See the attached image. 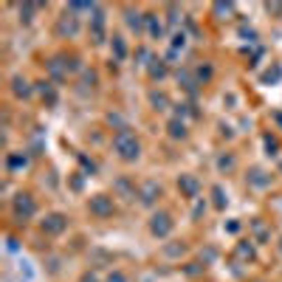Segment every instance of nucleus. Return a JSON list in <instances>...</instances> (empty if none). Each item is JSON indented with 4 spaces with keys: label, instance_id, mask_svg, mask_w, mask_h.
I'll return each instance as SVG.
<instances>
[{
    "label": "nucleus",
    "instance_id": "1",
    "mask_svg": "<svg viewBox=\"0 0 282 282\" xmlns=\"http://www.w3.org/2000/svg\"><path fill=\"white\" fill-rule=\"evenodd\" d=\"M116 150H122V158H135L138 155V144L135 141H127V135H119L116 138Z\"/></svg>",
    "mask_w": 282,
    "mask_h": 282
},
{
    "label": "nucleus",
    "instance_id": "2",
    "mask_svg": "<svg viewBox=\"0 0 282 282\" xmlns=\"http://www.w3.org/2000/svg\"><path fill=\"white\" fill-rule=\"evenodd\" d=\"M170 229H172V223H170V217H166V215H155L153 217V234H158V237H164V234L166 232H170Z\"/></svg>",
    "mask_w": 282,
    "mask_h": 282
},
{
    "label": "nucleus",
    "instance_id": "3",
    "mask_svg": "<svg viewBox=\"0 0 282 282\" xmlns=\"http://www.w3.org/2000/svg\"><path fill=\"white\" fill-rule=\"evenodd\" d=\"M107 282H124V276H122V274H116V276H110Z\"/></svg>",
    "mask_w": 282,
    "mask_h": 282
}]
</instances>
